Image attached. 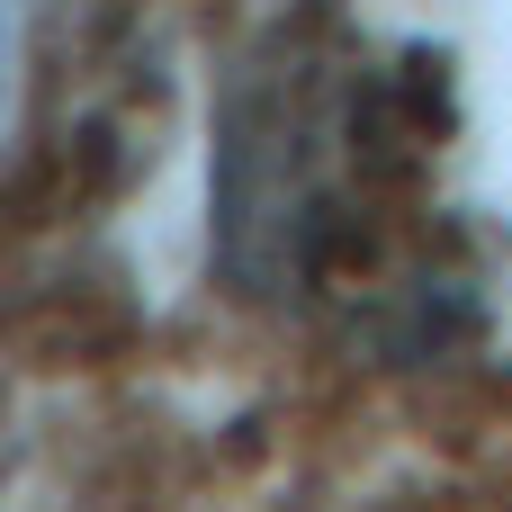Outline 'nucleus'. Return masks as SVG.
Returning a JSON list of instances; mask_svg holds the SVG:
<instances>
[{
    "label": "nucleus",
    "mask_w": 512,
    "mask_h": 512,
    "mask_svg": "<svg viewBox=\"0 0 512 512\" xmlns=\"http://www.w3.org/2000/svg\"><path fill=\"white\" fill-rule=\"evenodd\" d=\"M378 198V126L369 63L324 27H279L234 99L216 144V252L252 297H324Z\"/></svg>",
    "instance_id": "nucleus-1"
}]
</instances>
